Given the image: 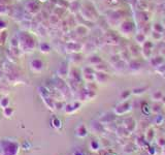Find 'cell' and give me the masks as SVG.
Segmentation results:
<instances>
[{
    "label": "cell",
    "instance_id": "1",
    "mask_svg": "<svg viewBox=\"0 0 165 155\" xmlns=\"http://www.w3.org/2000/svg\"><path fill=\"white\" fill-rule=\"evenodd\" d=\"M19 42V48L24 53H32L36 48V39L29 31H21L17 35Z\"/></svg>",
    "mask_w": 165,
    "mask_h": 155
},
{
    "label": "cell",
    "instance_id": "2",
    "mask_svg": "<svg viewBox=\"0 0 165 155\" xmlns=\"http://www.w3.org/2000/svg\"><path fill=\"white\" fill-rule=\"evenodd\" d=\"M19 151L20 146L14 141L1 140L0 142V154L1 155H18Z\"/></svg>",
    "mask_w": 165,
    "mask_h": 155
},
{
    "label": "cell",
    "instance_id": "3",
    "mask_svg": "<svg viewBox=\"0 0 165 155\" xmlns=\"http://www.w3.org/2000/svg\"><path fill=\"white\" fill-rule=\"evenodd\" d=\"M24 9H25V12L28 13L29 15H31L32 17H35L36 15H38V14L40 13V10H41L39 3L34 1V0H30V1H28L26 3V5H25Z\"/></svg>",
    "mask_w": 165,
    "mask_h": 155
},
{
    "label": "cell",
    "instance_id": "4",
    "mask_svg": "<svg viewBox=\"0 0 165 155\" xmlns=\"http://www.w3.org/2000/svg\"><path fill=\"white\" fill-rule=\"evenodd\" d=\"M30 68L33 73L40 74L41 71H43V69H45V62L38 58L32 59L30 61Z\"/></svg>",
    "mask_w": 165,
    "mask_h": 155
},
{
    "label": "cell",
    "instance_id": "5",
    "mask_svg": "<svg viewBox=\"0 0 165 155\" xmlns=\"http://www.w3.org/2000/svg\"><path fill=\"white\" fill-rule=\"evenodd\" d=\"M24 15H25V9H18L17 8H13L12 10V14H10V17L13 18L14 20L16 21H21L24 20Z\"/></svg>",
    "mask_w": 165,
    "mask_h": 155
},
{
    "label": "cell",
    "instance_id": "6",
    "mask_svg": "<svg viewBox=\"0 0 165 155\" xmlns=\"http://www.w3.org/2000/svg\"><path fill=\"white\" fill-rule=\"evenodd\" d=\"M42 102H45V104H46L47 108H49L50 110H55V103H56V102L54 100L52 95L42 97Z\"/></svg>",
    "mask_w": 165,
    "mask_h": 155
},
{
    "label": "cell",
    "instance_id": "7",
    "mask_svg": "<svg viewBox=\"0 0 165 155\" xmlns=\"http://www.w3.org/2000/svg\"><path fill=\"white\" fill-rule=\"evenodd\" d=\"M68 74V66H67V63L66 62H62L59 66V69H58V75L59 78H64L66 77Z\"/></svg>",
    "mask_w": 165,
    "mask_h": 155
},
{
    "label": "cell",
    "instance_id": "8",
    "mask_svg": "<svg viewBox=\"0 0 165 155\" xmlns=\"http://www.w3.org/2000/svg\"><path fill=\"white\" fill-rule=\"evenodd\" d=\"M13 8L10 5H0V16H9L12 14Z\"/></svg>",
    "mask_w": 165,
    "mask_h": 155
},
{
    "label": "cell",
    "instance_id": "9",
    "mask_svg": "<svg viewBox=\"0 0 165 155\" xmlns=\"http://www.w3.org/2000/svg\"><path fill=\"white\" fill-rule=\"evenodd\" d=\"M88 135L87 128L84 125H80L78 128H76V136H80V138H85Z\"/></svg>",
    "mask_w": 165,
    "mask_h": 155
},
{
    "label": "cell",
    "instance_id": "10",
    "mask_svg": "<svg viewBox=\"0 0 165 155\" xmlns=\"http://www.w3.org/2000/svg\"><path fill=\"white\" fill-rule=\"evenodd\" d=\"M79 107H80V103L67 104V106L65 107V113H66V114H71V113H73L74 111L78 110Z\"/></svg>",
    "mask_w": 165,
    "mask_h": 155
},
{
    "label": "cell",
    "instance_id": "11",
    "mask_svg": "<svg viewBox=\"0 0 165 155\" xmlns=\"http://www.w3.org/2000/svg\"><path fill=\"white\" fill-rule=\"evenodd\" d=\"M39 51L43 53V54H47L51 52V46L47 42H41L39 45Z\"/></svg>",
    "mask_w": 165,
    "mask_h": 155
},
{
    "label": "cell",
    "instance_id": "12",
    "mask_svg": "<svg viewBox=\"0 0 165 155\" xmlns=\"http://www.w3.org/2000/svg\"><path fill=\"white\" fill-rule=\"evenodd\" d=\"M14 110L10 107H7V108H5V109H2V114L5 118H10L14 115Z\"/></svg>",
    "mask_w": 165,
    "mask_h": 155
},
{
    "label": "cell",
    "instance_id": "13",
    "mask_svg": "<svg viewBox=\"0 0 165 155\" xmlns=\"http://www.w3.org/2000/svg\"><path fill=\"white\" fill-rule=\"evenodd\" d=\"M9 103H10L9 98L7 96H3L0 98V107H1L2 109H5V108L9 107Z\"/></svg>",
    "mask_w": 165,
    "mask_h": 155
},
{
    "label": "cell",
    "instance_id": "14",
    "mask_svg": "<svg viewBox=\"0 0 165 155\" xmlns=\"http://www.w3.org/2000/svg\"><path fill=\"white\" fill-rule=\"evenodd\" d=\"M52 126L56 129H60L62 126V122L59 118H54L52 120Z\"/></svg>",
    "mask_w": 165,
    "mask_h": 155
},
{
    "label": "cell",
    "instance_id": "15",
    "mask_svg": "<svg viewBox=\"0 0 165 155\" xmlns=\"http://www.w3.org/2000/svg\"><path fill=\"white\" fill-rule=\"evenodd\" d=\"M7 41V32L5 30L1 31L0 33V45H5V42Z\"/></svg>",
    "mask_w": 165,
    "mask_h": 155
},
{
    "label": "cell",
    "instance_id": "16",
    "mask_svg": "<svg viewBox=\"0 0 165 155\" xmlns=\"http://www.w3.org/2000/svg\"><path fill=\"white\" fill-rule=\"evenodd\" d=\"M90 148H91V150L96 151L99 149V144L96 142V141H92V142L90 143Z\"/></svg>",
    "mask_w": 165,
    "mask_h": 155
},
{
    "label": "cell",
    "instance_id": "17",
    "mask_svg": "<svg viewBox=\"0 0 165 155\" xmlns=\"http://www.w3.org/2000/svg\"><path fill=\"white\" fill-rule=\"evenodd\" d=\"M6 28H7V23L5 22L4 20L0 19V32L3 31V30H5Z\"/></svg>",
    "mask_w": 165,
    "mask_h": 155
},
{
    "label": "cell",
    "instance_id": "18",
    "mask_svg": "<svg viewBox=\"0 0 165 155\" xmlns=\"http://www.w3.org/2000/svg\"><path fill=\"white\" fill-rule=\"evenodd\" d=\"M10 0H0V5H10Z\"/></svg>",
    "mask_w": 165,
    "mask_h": 155
},
{
    "label": "cell",
    "instance_id": "19",
    "mask_svg": "<svg viewBox=\"0 0 165 155\" xmlns=\"http://www.w3.org/2000/svg\"><path fill=\"white\" fill-rule=\"evenodd\" d=\"M73 155H83V153L80 152V151H75V152L73 153Z\"/></svg>",
    "mask_w": 165,
    "mask_h": 155
},
{
    "label": "cell",
    "instance_id": "20",
    "mask_svg": "<svg viewBox=\"0 0 165 155\" xmlns=\"http://www.w3.org/2000/svg\"><path fill=\"white\" fill-rule=\"evenodd\" d=\"M39 1H40V2H46L47 0H39Z\"/></svg>",
    "mask_w": 165,
    "mask_h": 155
},
{
    "label": "cell",
    "instance_id": "21",
    "mask_svg": "<svg viewBox=\"0 0 165 155\" xmlns=\"http://www.w3.org/2000/svg\"><path fill=\"white\" fill-rule=\"evenodd\" d=\"M0 120H1V114H0Z\"/></svg>",
    "mask_w": 165,
    "mask_h": 155
}]
</instances>
